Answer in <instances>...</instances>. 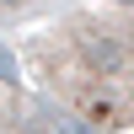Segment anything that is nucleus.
Instances as JSON below:
<instances>
[{
    "mask_svg": "<svg viewBox=\"0 0 134 134\" xmlns=\"http://www.w3.org/2000/svg\"><path fill=\"white\" fill-rule=\"evenodd\" d=\"M38 5H48V0H0V21L5 16H27V11H38Z\"/></svg>",
    "mask_w": 134,
    "mask_h": 134,
    "instance_id": "nucleus-3",
    "label": "nucleus"
},
{
    "mask_svg": "<svg viewBox=\"0 0 134 134\" xmlns=\"http://www.w3.org/2000/svg\"><path fill=\"white\" fill-rule=\"evenodd\" d=\"M0 134H64L43 107H32L21 91H11L0 81Z\"/></svg>",
    "mask_w": 134,
    "mask_h": 134,
    "instance_id": "nucleus-2",
    "label": "nucleus"
},
{
    "mask_svg": "<svg viewBox=\"0 0 134 134\" xmlns=\"http://www.w3.org/2000/svg\"><path fill=\"white\" fill-rule=\"evenodd\" d=\"M16 54L70 124H134V0H81L27 32Z\"/></svg>",
    "mask_w": 134,
    "mask_h": 134,
    "instance_id": "nucleus-1",
    "label": "nucleus"
}]
</instances>
